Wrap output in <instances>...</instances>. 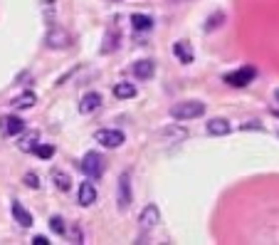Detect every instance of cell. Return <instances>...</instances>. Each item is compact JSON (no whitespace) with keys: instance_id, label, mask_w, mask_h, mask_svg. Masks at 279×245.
<instances>
[{"instance_id":"ffe728a7","label":"cell","mask_w":279,"mask_h":245,"mask_svg":"<svg viewBox=\"0 0 279 245\" xmlns=\"http://www.w3.org/2000/svg\"><path fill=\"white\" fill-rule=\"evenodd\" d=\"M161 136H163V139H170V141H176V139H186L188 132L186 129H178V127H168V129L161 132Z\"/></svg>"},{"instance_id":"2e32d148","label":"cell","mask_w":279,"mask_h":245,"mask_svg":"<svg viewBox=\"0 0 279 245\" xmlns=\"http://www.w3.org/2000/svg\"><path fill=\"white\" fill-rule=\"evenodd\" d=\"M35 102H38V97L32 95V92H22L20 97H15L13 107L15 109H30V107H35Z\"/></svg>"},{"instance_id":"83f0119b","label":"cell","mask_w":279,"mask_h":245,"mask_svg":"<svg viewBox=\"0 0 279 245\" xmlns=\"http://www.w3.org/2000/svg\"><path fill=\"white\" fill-rule=\"evenodd\" d=\"M274 99H279V89H277V92H274Z\"/></svg>"},{"instance_id":"8fae6325","label":"cell","mask_w":279,"mask_h":245,"mask_svg":"<svg viewBox=\"0 0 279 245\" xmlns=\"http://www.w3.org/2000/svg\"><path fill=\"white\" fill-rule=\"evenodd\" d=\"M77 198H79V206H92L94 201H96V189H94L92 181H84L82 186H79V193H77Z\"/></svg>"},{"instance_id":"7a4b0ae2","label":"cell","mask_w":279,"mask_h":245,"mask_svg":"<svg viewBox=\"0 0 279 245\" xmlns=\"http://www.w3.org/2000/svg\"><path fill=\"white\" fill-rule=\"evenodd\" d=\"M45 45H47L50 50H64V47L72 45V35H69L67 30H62L59 25L52 22V27H50L47 35H45Z\"/></svg>"},{"instance_id":"ba28073f","label":"cell","mask_w":279,"mask_h":245,"mask_svg":"<svg viewBox=\"0 0 279 245\" xmlns=\"http://www.w3.org/2000/svg\"><path fill=\"white\" fill-rule=\"evenodd\" d=\"M10 210H13V218H15V221H18V223H20L22 228H30L32 223H35L32 213H30L27 208L22 206L20 201H13V203H10Z\"/></svg>"},{"instance_id":"603a6c76","label":"cell","mask_w":279,"mask_h":245,"mask_svg":"<svg viewBox=\"0 0 279 245\" xmlns=\"http://www.w3.org/2000/svg\"><path fill=\"white\" fill-rule=\"evenodd\" d=\"M25 186H27V189H38L40 186L38 173H25Z\"/></svg>"},{"instance_id":"4fadbf2b","label":"cell","mask_w":279,"mask_h":245,"mask_svg":"<svg viewBox=\"0 0 279 245\" xmlns=\"http://www.w3.org/2000/svg\"><path fill=\"white\" fill-rule=\"evenodd\" d=\"M173 52H176V57H178V59H181L183 65L193 62V57H195V55H193V47L188 45L186 40H178V42L173 45Z\"/></svg>"},{"instance_id":"d6986e66","label":"cell","mask_w":279,"mask_h":245,"mask_svg":"<svg viewBox=\"0 0 279 245\" xmlns=\"http://www.w3.org/2000/svg\"><path fill=\"white\" fill-rule=\"evenodd\" d=\"M18 146H20V151H35V149H38V132L27 134Z\"/></svg>"},{"instance_id":"7c38bea8","label":"cell","mask_w":279,"mask_h":245,"mask_svg":"<svg viewBox=\"0 0 279 245\" xmlns=\"http://www.w3.org/2000/svg\"><path fill=\"white\" fill-rule=\"evenodd\" d=\"M205 129H207V134H213V136H225V134H230V121L223 119V116H218V119H210L205 124Z\"/></svg>"},{"instance_id":"e0dca14e","label":"cell","mask_w":279,"mask_h":245,"mask_svg":"<svg viewBox=\"0 0 279 245\" xmlns=\"http://www.w3.org/2000/svg\"><path fill=\"white\" fill-rule=\"evenodd\" d=\"M52 181H55V186L59 191H69V189H72V178H69L64 171H59V169L52 171Z\"/></svg>"},{"instance_id":"9a60e30c","label":"cell","mask_w":279,"mask_h":245,"mask_svg":"<svg viewBox=\"0 0 279 245\" xmlns=\"http://www.w3.org/2000/svg\"><path fill=\"white\" fill-rule=\"evenodd\" d=\"M3 121H5V132L10 134V136H18V134L25 129V121H22L20 116H5Z\"/></svg>"},{"instance_id":"9c48e42d","label":"cell","mask_w":279,"mask_h":245,"mask_svg":"<svg viewBox=\"0 0 279 245\" xmlns=\"http://www.w3.org/2000/svg\"><path fill=\"white\" fill-rule=\"evenodd\" d=\"M99 107H101V95H96V92H87V95L82 97V102H79V112L84 114V116L94 114Z\"/></svg>"},{"instance_id":"ac0fdd59","label":"cell","mask_w":279,"mask_h":245,"mask_svg":"<svg viewBox=\"0 0 279 245\" xmlns=\"http://www.w3.org/2000/svg\"><path fill=\"white\" fill-rule=\"evenodd\" d=\"M131 25H133V30H151L153 27V20L149 15H141V13H136V15H131Z\"/></svg>"},{"instance_id":"cb8c5ba5","label":"cell","mask_w":279,"mask_h":245,"mask_svg":"<svg viewBox=\"0 0 279 245\" xmlns=\"http://www.w3.org/2000/svg\"><path fill=\"white\" fill-rule=\"evenodd\" d=\"M223 18H225L223 13H215V15H213V20L207 18V25H205V30H215V27L220 25V20H223Z\"/></svg>"},{"instance_id":"4316f807","label":"cell","mask_w":279,"mask_h":245,"mask_svg":"<svg viewBox=\"0 0 279 245\" xmlns=\"http://www.w3.org/2000/svg\"><path fill=\"white\" fill-rule=\"evenodd\" d=\"M170 3H186V0H170Z\"/></svg>"},{"instance_id":"8992f818","label":"cell","mask_w":279,"mask_h":245,"mask_svg":"<svg viewBox=\"0 0 279 245\" xmlns=\"http://www.w3.org/2000/svg\"><path fill=\"white\" fill-rule=\"evenodd\" d=\"M255 77H257V70H255V67H242V70H237V72L225 75V82L232 84V87H247Z\"/></svg>"},{"instance_id":"52a82bcc","label":"cell","mask_w":279,"mask_h":245,"mask_svg":"<svg viewBox=\"0 0 279 245\" xmlns=\"http://www.w3.org/2000/svg\"><path fill=\"white\" fill-rule=\"evenodd\" d=\"M158 221H161V210H158V206H146L144 210H141V216H138V226L144 228V230H151V228L158 226Z\"/></svg>"},{"instance_id":"277c9868","label":"cell","mask_w":279,"mask_h":245,"mask_svg":"<svg viewBox=\"0 0 279 245\" xmlns=\"http://www.w3.org/2000/svg\"><path fill=\"white\" fill-rule=\"evenodd\" d=\"M94 141H99L107 149H119L126 141V136H124V132H119V129H99V132L94 134Z\"/></svg>"},{"instance_id":"d4e9b609","label":"cell","mask_w":279,"mask_h":245,"mask_svg":"<svg viewBox=\"0 0 279 245\" xmlns=\"http://www.w3.org/2000/svg\"><path fill=\"white\" fill-rule=\"evenodd\" d=\"M50 228H52V230H55V233H59V235H62V233H64V223H62V218H50Z\"/></svg>"},{"instance_id":"7402d4cb","label":"cell","mask_w":279,"mask_h":245,"mask_svg":"<svg viewBox=\"0 0 279 245\" xmlns=\"http://www.w3.org/2000/svg\"><path fill=\"white\" fill-rule=\"evenodd\" d=\"M40 159H52L55 156V146H50V144H38V149H35Z\"/></svg>"},{"instance_id":"6da1fadb","label":"cell","mask_w":279,"mask_h":245,"mask_svg":"<svg viewBox=\"0 0 279 245\" xmlns=\"http://www.w3.org/2000/svg\"><path fill=\"white\" fill-rule=\"evenodd\" d=\"M205 114V104L198 99H186V102H178L170 107V116L178 119V121H193L198 116Z\"/></svg>"},{"instance_id":"5bb4252c","label":"cell","mask_w":279,"mask_h":245,"mask_svg":"<svg viewBox=\"0 0 279 245\" xmlns=\"http://www.w3.org/2000/svg\"><path fill=\"white\" fill-rule=\"evenodd\" d=\"M114 97L116 99H131V97H136V87L131 82H119L114 87Z\"/></svg>"},{"instance_id":"3957f363","label":"cell","mask_w":279,"mask_h":245,"mask_svg":"<svg viewBox=\"0 0 279 245\" xmlns=\"http://www.w3.org/2000/svg\"><path fill=\"white\" fill-rule=\"evenodd\" d=\"M131 201H133V193H131V176H129V171H124V173L119 176V189H116V206H119V210L124 213V210H129Z\"/></svg>"},{"instance_id":"44dd1931","label":"cell","mask_w":279,"mask_h":245,"mask_svg":"<svg viewBox=\"0 0 279 245\" xmlns=\"http://www.w3.org/2000/svg\"><path fill=\"white\" fill-rule=\"evenodd\" d=\"M40 3H42L45 18L50 20V25H52V18H55V8H57V0H40Z\"/></svg>"},{"instance_id":"5b68a950","label":"cell","mask_w":279,"mask_h":245,"mask_svg":"<svg viewBox=\"0 0 279 245\" xmlns=\"http://www.w3.org/2000/svg\"><path fill=\"white\" fill-rule=\"evenodd\" d=\"M82 171H84L89 178H99V176L104 173V159H101V154H96V151L84 154V159H82Z\"/></svg>"},{"instance_id":"484cf974","label":"cell","mask_w":279,"mask_h":245,"mask_svg":"<svg viewBox=\"0 0 279 245\" xmlns=\"http://www.w3.org/2000/svg\"><path fill=\"white\" fill-rule=\"evenodd\" d=\"M35 245H50V240L45 238V235H35V240H32Z\"/></svg>"},{"instance_id":"30bf717a","label":"cell","mask_w":279,"mask_h":245,"mask_svg":"<svg viewBox=\"0 0 279 245\" xmlns=\"http://www.w3.org/2000/svg\"><path fill=\"white\" fill-rule=\"evenodd\" d=\"M153 72H156V62L153 59H138L133 65V77L136 79H151Z\"/></svg>"}]
</instances>
